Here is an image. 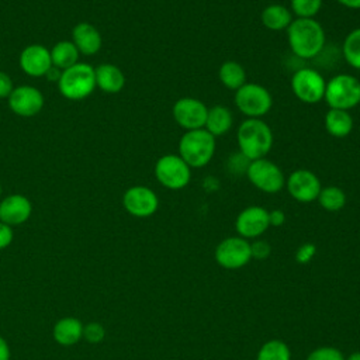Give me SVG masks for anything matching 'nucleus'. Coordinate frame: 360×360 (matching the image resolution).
<instances>
[{"mask_svg":"<svg viewBox=\"0 0 360 360\" xmlns=\"http://www.w3.org/2000/svg\"><path fill=\"white\" fill-rule=\"evenodd\" d=\"M326 132L333 138H346L352 134L354 121L350 111L329 108L323 118Z\"/></svg>","mask_w":360,"mask_h":360,"instance_id":"obj_23","label":"nucleus"},{"mask_svg":"<svg viewBox=\"0 0 360 360\" xmlns=\"http://www.w3.org/2000/svg\"><path fill=\"white\" fill-rule=\"evenodd\" d=\"M208 107L195 97H181L174 101L172 115L174 122L184 131L204 128Z\"/></svg>","mask_w":360,"mask_h":360,"instance_id":"obj_10","label":"nucleus"},{"mask_svg":"<svg viewBox=\"0 0 360 360\" xmlns=\"http://www.w3.org/2000/svg\"><path fill=\"white\" fill-rule=\"evenodd\" d=\"M285 221V214L281 210H273L269 211V222L273 226H281Z\"/></svg>","mask_w":360,"mask_h":360,"instance_id":"obj_36","label":"nucleus"},{"mask_svg":"<svg viewBox=\"0 0 360 360\" xmlns=\"http://www.w3.org/2000/svg\"><path fill=\"white\" fill-rule=\"evenodd\" d=\"M105 336L104 326L100 322H89L83 325V339L89 343H100Z\"/></svg>","mask_w":360,"mask_h":360,"instance_id":"obj_30","label":"nucleus"},{"mask_svg":"<svg viewBox=\"0 0 360 360\" xmlns=\"http://www.w3.org/2000/svg\"><path fill=\"white\" fill-rule=\"evenodd\" d=\"M319 205L330 212L339 211L346 204V193L339 186H325L316 198Z\"/></svg>","mask_w":360,"mask_h":360,"instance_id":"obj_27","label":"nucleus"},{"mask_svg":"<svg viewBox=\"0 0 360 360\" xmlns=\"http://www.w3.org/2000/svg\"><path fill=\"white\" fill-rule=\"evenodd\" d=\"M290 359H291L290 349L281 340H270L264 343L257 353V360H290Z\"/></svg>","mask_w":360,"mask_h":360,"instance_id":"obj_28","label":"nucleus"},{"mask_svg":"<svg viewBox=\"0 0 360 360\" xmlns=\"http://www.w3.org/2000/svg\"><path fill=\"white\" fill-rule=\"evenodd\" d=\"M96 87L104 93H120L125 86L124 72L112 63H101L94 68Z\"/></svg>","mask_w":360,"mask_h":360,"instance_id":"obj_19","label":"nucleus"},{"mask_svg":"<svg viewBox=\"0 0 360 360\" xmlns=\"http://www.w3.org/2000/svg\"><path fill=\"white\" fill-rule=\"evenodd\" d=\"M0 195H1V184H0Z\"/></svg>","mask_w":360,"mask_h":360,"instance_id":"obj_40","label":"nucleus"},{"mask_svg":"<svg viewBox=\"0 0 360 360\" xmlns=\"http://www.w3.org/2000/svg\"><path fill=\"white\" fill-rule=\"evenodd\" d=\"M10 110L20 117L28 118L37 115L44 108V96L42 93L28 84H22L18 87H14L11 94L7 98Z\"/></svg>","mask_w":360,"mask_h":360,"instance_id":"obj_14","label":"nucleus"},{"mask_svg":"<svg viewBox=\"0 0 360 360\" xmlns=\"http://www.w3.org/2000/svg\"><path fill=\"white\" fill-rule=\"evenodd\" d=\"M49 52L52 66L58 68L59 70H65L79 62L80 52L72 41H59L52 46V49H49Z\"/></svg>","mask_w":360,"mask_h":360,"instance_id":"obj_25","label":"nucleus"},{"mask_svg":"<svg viewBox=\"0 0 360 360\" xmlns=\"http://www.w3.org/2000/svg\"><path fill=\"white\" fill-rule=\"evenodd\" d=\"M233 103L246 118H262L271 110L273 96L264 86L246 82L235 91Z\"/></svg>","mask_w":360,"mask_h":360,"instance_id":"obj_6","label":"nucleus"},{"mask_svg":"<svg viewBox=\"0 0 360 360\" xmlns=\"http://www.w3.org/2000/svg\"><path fill=\"white\" fill-rule=\"evenodd\" d=\"M11 359V350L7 343V340L0 335V360H10Z\"/></svg>","mask_w":360,"mask_h":360,"instance_id":"obj_37","label":"nucleus"},{"mask_svg":"<svg viewBox=\"0 0 360 360\" xmlns=\"http://www.w3.org/2000/svg\"><path fill=\"white\" fill-rule=\"evenodd\" d=\"M215 136H212L207 129H191L184 131V134L180 136L177 155L191 169H201L211 162L215 153Z\"/></svg>","mask_w":360,"mask_h":360,"instance_id":"obj_3","label":"nucleus"},{"mask_svg":"<svg viewBox=\"0 0 360 360\" xmlns=\"http://www.w3.org/2000/svg\"><path fill=\"white\" fill-rule=\"evenodd\" d=\"M340 6L350 10H360V0H336Z\"/></svg>","mask_w":360,"mask_h":360,"instance_id":"obj_38","label":"nucleus"},{"mask_svg":"<svg viewBox=\"0 0 360 360\" xmlns=\"http://www.w3.org/2000/svg\"><path fill=\"white\" fill-rule=\"evenodd\" d=\"M32 214L31 201L22 194H10L0 201V221L10 225H21Z\"/></svg>","mask_w":360,"mask_h":360,"instance_id":"obj_17","label":"nucleus"},{"mask_svg":"<svg viewBox=\"0 0 360 360\" xmlns=\"http://www.w3.org/2000/svg\"><path fill=\"white\" fill-rule=\"evenodd\" d=\"M72 42L80 53L87 56L96 55L103 45L100 31L90 22H79L73 27Z\"/></svg>","mask_w":360,"mask_h":360,"instance_id":"obj_18","label":"nucleus"},{"mask_svg":"<svg viewBox=\"0 0 360 360\" xmlns=\"http://www.w3.org/2000/svg\"><path fill=\"white\" fill-rule=\"evenodd\" d=\"M291 91L304 104H316L323 100L326 80L314 68H300L291 76Z\"/></svg>","mask_w":360,"mask_h":360,"instance_id":"obj_9","label":"nucleus"},{"mask_svg":"<svg viewBox=\"0 0 360 360\" xmlns=\"http://www.w3.org/2000/svg\"><path fill=\"white\" fill-rule=\"evenodd\" d=\"M156 180L169 190H181L191 180V167L174 153L160 156L153 167Z\"/></svg>","mask_w":360,"mask_h":360,"instance_id":"obj_8","label":"nucleus"},{"mask_svg":"<svg viewBox=\"0 0 360 360\" xmlns=\"http://www.w3.org/2000/svg\"><path fill=\"white\" fill-rule=\"evenodd\" d=\"M245 174L253 187L267 194L278 193L285 187L284 172L267 158L250 160Z\"/></svg>","mask_w":360,"mask_h":360,"instance_id":"obj_7","label":"nucleus"},{"mask_svg":"<svg viewBox=\"0 0 360 360\" xmlns=\"http://www.w3.org/2000/svg\"><path fill=\"white\" fill-rule=\"evenodd\" d=\"M122 205L128 214L136 218H146L156 212L159 198L156 193L146 186H132L122 195Z\"/></svg>","mask_w":360,"mask_h":360,"instance_id":"obj_12","label":"nucleus"},{"mask_svg":"<svg viewBox=\"0 0 360 360\" xmlns=\"http://www.w3.org/2000/svg\"><path fill=\"white\" fill-rule=\"evenodd\" d=\"M323 100L329 108L353 110L360 104V80L349 73L332 76L326 82Z\"/></svg>","mask_w":360,"mask_h":360,"instance_id":"obj_4","label":"nucleus"},{"mask_svg":"<svg viewBox=\"0 0 360 360\" xmlns=\"http://www.w3.org/2000/svg\"><path fill=\"white\" fill-rule=\"evenodd\" d=\"M323 0H290V10L295 18H315Z\"/></svg>","mask_w":360,"mask_h":360,"instance_id":"obj_29","label":"nucleus"},{"mask_svg":"<svg viewBox=\"0 0 360 360\" xmlns=\"http://www.w3.org/2000/svg\"><path fill=\"white\" fill-rule=\"evenodd\" d=\"M342 55L350 68L360 70V27L353 28L343 39Z\"/></svg>","mask_w":360,"mask_h":360,"instance_id":"obj_26","label":"nucleus"},{"mask_svg":"<svg viewBox=\"0 0 360 360\" xmlns=\"http://www.w3.org/2000/svg\"><path fill=\"white\" fill-rule=\"evenodd\" d=\"M250 259V243L242 236L226 238L215 249V260L225 269H239Z\"/></svg>","mask_w":360,"mask_h":360,"instance_id":"obj_13","label":"nucleus"},{"mask_svg":"<svg viewBox=\"0 0 360 360\" xmlns=\"http://www.w3.org/2000/svg\"><path fill=\"white\" fill-rule=\"evenodd\" d=\"M307 360H345V357L339 349L318 347L312 353H309Z\"/></svg>","mask_w":360,"mask_h":360,"instance_id":"obj_31","label":"nucleus"},{"mask_svg":"<svg viewBox=\"0 0 360 360\" xmlns=\"http://www.w3.org/2000/svg\"><path fill=\"white\" fill-rule=\"evenodd\" d=\"M236 143L249 160L266 158L273 148V131L262 118H246L236 129Z\"/></svg>","mask_w":360,"mask_h":360,"instance_id":"obj_2","label":"nucleus"},{"mask_svg":"<svg viewBox=\"0 0 360 360\" xmlns=\"http://www.w3.org/2000/svg\"><path fill=\"white\" fill-rule=\"evenodd\" d=\"M233 124L232 111L224 104H215L208 108L204 129H207L212 136H222L229 132Z\"/></svg>","mask_w":360,"mask_h":360,"instance_id":"obj_22","label":"nucleus"},{"mask_svg":"<svg viewBox=\"0 0 360 360\" xmlns=\"http://www.w3.org/2000/svg\"><path fill=\"white\" fill-rule=\"evenodd\" d=\"M285 187L295 201L311 202L318 198L322 184L312 170L297 169L285 177Z\"/></svg>","mask_w":360,"mask_h":360,"instance_id":"obj_11","label":"nucleus"},{"mask_svg":"<svg viewBox=\"0 0 360 360\" xmlns=\"http://www.w3.org/2000/svg\"><path fill=\"white\" fill-rule=\"evenodd\" d=\"M347 360H360V353H353V354H350Z\"/></svg>","mask_w":360,"mask_h":360,"instance_id":"obj_39","label":"nucleus"},{"mask_svg":"<svg viewBox=\"0 0 360 360\" xmlns=\"http://www.w3.org/2000/svg\"><path fill=\"white\" fill-rule=\"evenodd\" d=\"M218 79L225 89L236 91L246 83V70L236 60H225L218 69Z\"/></svg>","mask_w":360,"mask_h":360,"instance_id":"obj_24","label":"nucleus"},{"mask_svg":"<svg viewBox=\"0 0 360 360\" xmlns=\"http://www.w3.org/2000/svg\"><path fill=\"white\" fill-rule=\"evenodd\" d=\"M13 239H14L13 226L0 221V250L8 248L13 242Z\"/></svg>","mask_w":360,"mask_h":360,"instance_id":"obj_34","label":"nucleus"},{"mask_svg":"<svg viewBox=\"0 0 360 360\" xmlns=\"http://www.w3.org/2000/svg\"><path fill=\"white\" fill-rule=\"evenodd\" d=\"M13 89H14V84L11 77L6 72L0 70V98H8Z\"/></svg>","mask_w":360,"mask_h":360,"instance_id":"obj_35","label":"nucleus"},{"mask_svg":"<svg viewBox=\"0 0 360 360\" xmlns=\"http://www.w3.org/2000/svg\"><path fill=\"white\" fill-rule=\"evenodd\" d=\"M18 63L25 75L31 77H42L52 68L51 52L39 44L28 45L21 51Z\"/></svg>","mask_w":360,"mask_h":360,"instance_id":"obj_16","label":"nucleus"},{"mask_svg":"<svg viewBox=\"0 0 360 360\" xmlns=\"http://www.w3.org/2000/svg\"><path fill=\"white\" fill-rule=\"evenodd\" d=\"M250 252L252 257L263 260L270 255V245L266 240H255L253 243H250Z\"/></svg>","mask_w":360,"mask_h":360,"instance_id":"obj_32","label":"nucleus"},{"mask_svg":"<svg viewBox=\"0 0 360 360\" xmlns=\"http://www.w3.org/2000/svg\"><path fill=\"white\" fill-rule=\"evenodd\" d=\"M292 20L291 10L281 3H271L260 13V21L269 31H285Z\"/></svg>","mask_w":360,"mask_h":360,"instance_id":"obj_21","label":"nucleus"},{"mask_svg":"<svg viewBox=\"0 0 360 360\" xmlns=\"http://www.w3.org/2000/svg\"><path fill=\"white\" fill-rule=\"evenodd\" d=\"M58 89L60 94L68 100H83L89 97L96 89L94 68L77 62L76 65L62 70L58 80Z\"/></svg>","mask_w":360,"mask_h":360,"instance_id":"obj_5","label":"nucleus"},{"mask_svg":"<svg viewBox=\"0 0 360 360\" xmlns=\"http://www.w3.org/2000/svg\"><path fill=\"white\" fill-rule=\"evenodd\" d=\"M269 226V211L260 205L246 207L239 212L235 221L236 232L245 239L260 236Z\"/></svg>","mask_w":360,"mask_h":360,"instance_id":"obj_15","label":"nucleus"},{"mask_svg":"<svg viewBox=\"0 0 360 360\" xmlns=\"http://www.w3.org/2000/svg\"><path fill=\"white\" fill-rule=\"evenodd\" d=\"M290 51L300 59H315L326 44V35L321 22L315 18H295L285 30Z\"/></svg>","mask_w":360,"mask_h":360,"instance_id":"obj_1","label":"nucleus"},{"mask_svg":"<svg viewBox=\"0 0 360 360\" xmlns=\"http://www.w3.org/2000/svg\"><path fill=\"white\" fill-rule=\"evenodd\" d=\"M52 338L60 346H73L83 339V323L75 316L60 318L52 328Z\"/></svg>","mask_w":360,"mask_h":360,"instance_id":"obj_20","label":"nucleus"},{"mask_svg":"<svg viewBox=\"0 0 360 360\" xmlns=\"http://www.w3.org/2000/svg\"><path fill=\"white\" fill-rule=\"evenodd\" d=\"M315 252H316L315 245H312V243H304V245L297 250L295 259H297L298 263H308V262L314 257Z\"/></svg>","mask_w":360,"mask_h":360,"instance_id":"obj_33","label":"nucleus"}]
</instances>
